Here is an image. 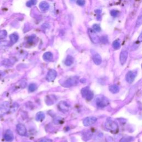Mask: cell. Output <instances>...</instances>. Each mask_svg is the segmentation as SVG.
<instances>
[{"label": "cell", "mask_w": 142, "mask_h": 142, "mask_svg": "<svg viewBox=\"0 0 142 142\" xmlns=\"http://www.w3.org/2000/svg\"><path fill=\"white\" fill-rule=\"evenodd\" d=\"M77 83V78L75 77H72L68 78V79L64 83V84H63V86H64L65 87H70L73 86L75 85Z\"/></svg>", "instance_id": "obj_9"}, {"label": "cell", "mask_w": 142, "mask_h": 142, "mask_svg": "<svg viewBox=\"0 0 142 142\" xmlns=\"http://www.w3.org/2000/svg\"><path fill=\"white\" fill-rule=\"evenodd\" d=\"M142 16L140 15V16H139V17L138 18V19H137V22H136V27H139L140 25H142Z\"/></svg>", "instance_id": "obj_25"}, {"label": "cell", "mask_w": 142, "mask_h": 142, "mask_svg": "<svg viewBox=\"0 0 142 142\" xmlns=\"http://www.w3.org/2000/svg\"><path fill=\"white\" fill-rule=\"evenodd\" d=\"M86 3L85 0H77V4L80 6H83Z\"/></svg>", "instance_id": "obj_29"}, {"label": "cell", "mask_w": 142, "mask_h": 142, "mask_svg": "<svg viewBox=\"0 0 142 142\" xmlns=\"http://www.w3.org/2000/svg\"><path fill=\"white\" fill-rule=\"evenodd\" d=\"M2 64L4 66H6V67H10L12 66V63L8 60H5L2 62Z\"/></svg>", "instance_id": "obj_26"}, {"label": "cell", "mask_w": 142, "mask_h": 142, "mask_svg": "<svg viewBox=\"0 0 142 142\" xmlns=\"http://www.w3.org/2000/svg\"><path fill=\"white\" fill-rule=\"evenodd\" d=\"M105 127L107 129L112 132L116 133L118 130V125L112 119L108 118L105 123Z\"/></svg>", "instance_id": "obj_1"}, {"label": "cell", "mask_w": 142, "mask_h": 142, "mask_svg": "<svg viewBox=\"0 0 142 142\" xmlns=\"http://www.w3.org/2000/svg\"><path fill=\"white\" fill-rule=\"evenodd\" d=\"M53 57V54L50 52H47L45 53L43 55V58L45 61L47 62H50L52 60Z\"/></svg>", "instance_id": "obj_13"}, {"label": "cell", "mask_w": 142, "mask_h": 142, "mask_svg": "<svg viewBox=\"0 0 142 142\" xmlns=\"http://www.w3.org/2000/svg\"><path fill=\"white\" fill-rule=\"evenodd\" d=\"M45 118V115L44 113L42 112H40L37 113L36 116V120L37 121H42Z\"/></svg>", "instance_id": "obj_18"}, {"label": "cell", "mask_w": 142, "mask_h": 142, "mask_svg": "<svg viewBox=\"0 0 142 142\" xmlns=\"http://www.w3.org/2000/svg\"><path fill=\"white\" fill-rule=\"evenodd\" d=\"M142 34H140L139 37H138V41L141 42V41H142Z\"/></svg>", "instance_id": "obj_31"}, {"label": "cell", "mask_w": 142, "mask_h": 142, "mask_svg": "<svg viewBox=\"0 0 142 142\" xmlns=\"http://www.w3.org/2000/svg\"><path fill=\"white\" fill-rule=\"evenodd\" d=\"M4 140L7 142H12L14 139V136L12 132L10 129H7L4 135Z\"/></svg>", "instance_id": "obj_12"}, {"label": "cell", "mask_w": 142, "mask_h": 142, "mask_svg": "<svg viewBox=\"0 0 142 142\" xmlns=\"http://www.w3.org/2000/svg\"><path fill=\"white\" fill-rule=\"evenodd\" d=\"M128 56V53L127 51L123 50L120 53V56H119V61H120V64L122 65H124L126 62L127 60Z\"/></svg>", "instance_id": "obj_11"}, {"label": "cell", "mask_w": 142, "mask_h": 142, "mask_svg": "<svg viewBox=\"0 0 142 142\" xmlns=\"http://www.w3.org/2000/svg\"><path fill=\"white\" fill-rule=\"evenodd\" d=\"M113 47L115 49H118L120 48V43L118 40H116L113 42L112 44Z\"/></svg>", "instance_id": "obj_22"}, {"label": "cell", "mask_w": 142, "mask_h": 142, "mask_svg": "<svg viewBox=\"0 0 142 142\" xmlns=\"http://www.w3.org/2000/svg\"><path fill=\"white\" fill-rule=\"evenodd\" d=\"M119 14V12L117 10H112L111 11V15L113 17H117L118 16V15Z\"/></svg>", "instance_id": "obj_28"}, {"label": "cell", "mask_w": 142, "mask_h": 142, "mask_svg": "<svg viewBox=\"0 0 142 142\" xmlns=\"http://www.w3.org/2000/svg\"><path fill=\"white\" fill-rule=\"evenodd\" d=\"M93 30L94 31L96 32H99L101 31V28L100 27V26L98 24H94V25H93Z\"/></svg>", "instance_id": "obj_24"}, {"label": "cell", "mask_w": 142, "mask_h": 142, "mask_svg": "<svg viewBox=\"0 0 142 142\" xmlns=\"http://www.w3.org/2000/svg\"><path fill=\"white\" fill-rule=\"evenodd\" d=\"M37 0H29L26 3V6L28 7H31L37 4Z\"/></svg>", "instance_id": "obj_21"}, {"label": "cell", "mask_w": 142, "mask_h": 142, "mask_svg": "<svg viewBox=\"0 0 142 142\" xmlns=\"http://www.w3.org/2000/svg\"><path fill=\"white\" fill-rule=\"evenodd\" d=\"M39 7H40V10L42 11H46L49 9V4L46 1H42L40 4Z\"/></svg>", "instance_id": "obj_15"}, {"label": "cell", "mask_w": 142, "mask_h": 142, "mask_svg": "<svg viewBox=\"0 0 142 142\" xmlns=\"http://www.w3.org/2000/svg\"><path fill=\"white\" fill-rule=\"evenodd\" d=\"M100 41L102 42L104 44H106V43H108V38L106 36H104L103 37H101V39H100Z\"/></svg>", "instance_id": "obj_27"}, {"label": "cell", "mask_w": 142, "mask_h": 142, "mask_svg": "<svg viewBox=\"0 0 142 142\" xmlns=\"http://www.w3.org/2000/svg\"><path fill=\"white\" fill-rule=\"evenodd\" d=\"M39 142H52V140L50 139L45 138L41 140Z\"/></svg>", "instance_id": "obj_30"}, {"label": "cell", "mask_w": 142, "mask_h": 142, "mask_svg": "<svg viewBox=\"0 0 142 142\" xmlns=\"http://www.w3.org/2000/svg\"><path fill=\"white\" fill-rule=\"evenodd\" d=\"M7 33L5 30H2L0 31V40H4L7 37Z\"/></svg>", "instance_id": "obj_23"}, {"label": "cell", "mask_w": 142, "mask_h": 142, "mask_svg": "<svg viewBox=\"0 0 142 142\" xmlns=\"http://www.w3.org/2000/svg\"><path fill=\"white\" fill-rule=\"evenodd\" d=\"M10 38L11 40V41L12 42V43H15L18 41V40H19V37L17 34H11V35L10 36Z\"/></svg>", "instance_id": "obj_19"}, {"label": "cell", "mask_w": 142, "mask_h": 142, "mask_svg": "<svg viewBox=\"0 0 142 142\" xmlns=\"http://www.w3.org/2000/svg\"><path fill=\"white\" fill-rule=\"evenodd\" d=\"M75 0H71V2H75Z\"/></svg>", "instance_id": "obj_32"}, {"label": "cell", "mask_w": 142, "mask_h": 142, "mask_svg": "<svg viewBox=\"0 0 142 142\" xmlns=\"http://www.w3.org/2000/svg\"><path fill=\"white\" fill-rule=\"evenodd\" d=\"M93 61L96 65H99L102 63V58L99 54L96 53L93 56Z\"/></svg>", "instance_id": "obj_14"}, {"label": "cell", "mask_w": 142, "mask_h": 142, "mask_svg": "<svg viewBox=\"0 0 142 142\" xmlns=\"http://www.w3.org/2000/svg\"><path fill=\"white\" fill-rule=\"evenodd\" d=\"M137 75V72L134 71H129L125 75V79L129 83H132Z\"/></svg>", "instance_id": "obj_6"}, {"label": "cell", "mask_w": 142, "mask_h": 142, "mask_svg": "<svg viewBox=\"0 0 142 142\" xmlns=\"http://www.w3.org/2000/svg\"><path fill=\"white\" fill-rule=\"evenodd\" d=\"M74 62V58L71 56H67L64 61V64L67 66H70Z\"/></svg>", "instance_id": "obj_17"}, {"label": "cell", "mask_w": 142, "mask_h": 142, "mask_svg": "<svg viewBox=\"0 0 142 142\" xmlns=\"http://www.w3.org/2000/svg\"><path fill=\"white\" fill-rule=\"evenodd\" d=\"M97 119L96 117H88L84 119L83 124L85 127H89L94 124L97 122Z\"/></svg>", "instance_id": "obj_7"}, {"label": "cell", "mask_w": 142, "mask_h": 142, "mask_svg": "<svg viewBox=\"0 0 142 142\" xmlns=\"http://www.w3.org/2000/svg\"><path fill=\"white\" fill-rule=\"evenodd\" d=\"M81 93L83 97L88 101H91L94 97V94L88 87H85L83 88L81 90Z\"/></svg>", "instance_id": "obj_3"}, {"label": "cell", "mask_w": 142, "mask_h": 142, "mask_svg": "<svg viewBox=\"0 0 142 142\" xmlns=\"http://www.w3.org/2000/svg\"><path fill=\"white\" fill-rule=\"evenodd\" d=\"M97 105L99 108H103L108 105L109 101L106 97L103 96H99L97 97L96 99Z\"/></svg>", "instance_id": "obj_2"}, {"label": "cell", "mask_w": 142, "mask_h": 142, "mask_svg": "<svg viewBox=\"0 0 142 142\" xmlns=\"http://www.w3.org/2000/svg\"><path fill=\"white\" fill-rule=\"evenodd\" d=\"M109 90L113 94H116V93H118L119 91V87L117 85L113 84L109 87Z\"/></svg>", "instance_id": "obj_16"}, {"label": "cell", "mask_w": 142, "mask_h": 142, "mask_svg": "<svg viewBox=\"0 0 142 142\" xmlns=\"http://www.w3.org/2000/svg\"><path fill=\"white\" fill-rule=\"evenodd\" d=\"M88 33L90 40L92 41V42L93 43L98 44V43H99L100 42V38L97 34L96 32L92 29H88Z\"/></svg>", "instance_id": "obj_4"}, {"label": "cell", "mask_w": 142, "mask_h": 142, "mask_svg": "<svg viewBox=\"0 0 142 142\" xmlns=\"http://www.w3.org/2000/svg\"><path fill=\"white\" fill-rule=\"evenodd\" d=\"M57 75V72L54 69H50L47 74L46 79L48 82H52L56 79Z\"/></svg>", "instance_id": "obj_8"}, {"label": "cell", "mask_w": 142, "mask_h": 142, "mask_svg": "<svg viewBox=\"0 0 142 142\" xmlns=\"http://www.w3.org/2000/svg\"><path fill=\"white\" fill-rule=\"evenodd\" d=\"M16 130L18 134L21 136H25L27 133L26 128L22 124H18L16 127Z\"/></svg>", "instance_id": "obj_10"}, {"label": "cell", "mask_w": 142, "mask_h": 142, "mask_svg": "<svg viewBox=\"0 0 142 142\" xmlns=\"http://www.w3.org/2000/svg\"><path fill=\"white\" fill-rule=\"evenodd\" d=\"M37 87L35 83H31L28 87V90L30 92H33L37 90Z\"/></svg>", "instance_id": "obj_20"}, {"label": "cell", "mask_w": 142, "mask_h": 142, "mask_svg": "<svg viewBox=\"0 0 142 142\" xmlns=\"http://www.w3.org/2000/svg\"><path fill=\"white\" fill-rule=\"evenodd\" d=\"M59 109L63 113H67L69 111L71 105L65 101H61L58 105Z\"/></svg>", "instance_id": "obj_5"}]
</instances>
